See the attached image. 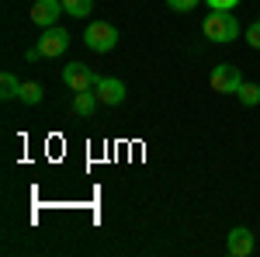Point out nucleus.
<instances>
[{"mask_svg": "<svg viewBox=\"0 0 260 257\" xmlns=\"http://www.w3.org/2000/svg\"><path fill=\"white\" fill-rule=\"evenodd\" d=\"M201 32H205V39L225 45V42L240 39V21H236L233 11H212L208 18L201 21Z\"/></svg>", "mask_w": 260, "mask_h": 257, "instance_id": "obj_1", "label": "nucleus"}, {"mask_svg": "<svg viewBox=\"0 0 260 257\" xmlns=\"http://www.w3.org/2000/svg\"><path fill=\"white\" fill-rule=\"evenodd\" d=\"M83 42H87V49H94V52H111V49L118 45V28L108 24V21H94V24H87Z\"/></svg>", "mask_w": 260, "mask_h": 257, "instance_id": "obj_2", "label": "nucleus"}, {"mask_svg": "<svg viewBox=\"0 0 260 257\" xmlns=\"http://www.w3.org/2000/svg\"><path fill=\"white\" fill-rule=\"evenodd\" d=\"M70 42H73V35H70L66 28H59V24H52V28H42V35H39L35 45L42 49L45 60H56V56H62V52L70 49Z\"/></svg>", "mask_w": 260, "mask_h": 257, "instance_id": "obj_3", "label": "nucleus"}, {"mask_svg": "<svg viewBox=\"0 0 260 257\" xmlns=\"http://www.w3.org/2000/svg\"><path fill=\"white\" fill-rule=\"evenodd\" d=\"M62 83H66L73 94H80V91H94L98 73H94L87 63H66V66H62Z\"/></svg>", "mask_w": 260, "mask_h": 257, "instance_id": "obj_4", "label": "nucleus"}, {"mask_svg": "<svg viewBox=\"0 0 260 257\" xmlns=\"http://www.w3.org/2000/svg\"><path fill=\"white\" fill-rule=\"evenodd\" d=\"M212 87H215V94H240L243 73L233 63H219V66L212 70Z\"/></svg>", "mask_w": 260, "mask_h": 257, "instance_id": "obj_5", "label": "nucleus"}, {"mask_svg": "<svg viewBox=\"0 0 260 257\" xmlns=\"http://www.w3.org/2000/svg\"><path fill=\"white\" fill-rule=\"evenodd\" d=\"M59 14H66V11H62V0H35V4H31V21H35L39 28H52Z\"/></svg>", "mask_w": 260, "mask_h": 257, "instance_id": "obj_6", "label": "nucleus"}, {"mask_svg": "<svg viewBox=\"0 0 260 257\" xmlns=\"http://www.w3.org/2000/svg\"><path fill=\"white\" fill-rule=\"evenodd\" d=\"M94 94H98V101H104V104H121V101H125V83H121L118 77H98Z\"/></svg>", "mask_w": 260, "mask_h": 257, "instance_id": "obj_7", "label": "nucleus"}, {"mask_svg": "<svg viewBox=\"0 0 260 257\" xmlns=\"http://www.w3.org/2000/svg\"><path fill=\"white\" fill-rule=\"evenodd\" d=\"M225 250H229L233 257H250V254H253V233H250L246 226H236V230H229Z\"/></svg>", "mask_w": 260, "mask_h": 257, "instance_id": "obj_8", "label": "nucleus"}, {"mask_svg": "<svg viewBox=\"0 0 260 257\" xmlns=\"http://www.w3.org/2000/svg\"><path fill=\"white\" fill-rule=\"evenodd\" d=\"M73 111H77L80 119H90V115L98 111V94H94V91H80V94H73Z\"/></svg>", "mask_w": 260, "mask_h": 257, "instance_id": "obj_9", "label": "nucleus"}, {"mask_svg": "<svg viewBox=\"0 0 260 257\" xmlns=\"http://www.w3.org/2000/svg\"><path fill=\"white\" fill-rule=\"evenodd\" d=\"M0 91H4V94H0L4 101H14V98H21V80L14 77L11 70H4V73H0Z\"/></svg>", "mask_w": 260, "mask_h": 257, "instance_id": "obj_10", "label": "nucleus"}, {"mask_svg": "<svg viewBox=\"0 0 260 257\" xmlns=\"http://www.w3.org/2000/svg\"><path fill=\"white\" fill-rule=\"evenodd\" d=\"M90 7H94V0H62V11H66L70 18H87Z\"/></svg>", "mask_w": 260, "mask_h": 257, "instance_id": "obj_11", "label": "nucleus"}, {"mask_svg": "<svg viewBox=\"0 0 260 257\" xmlns=\"http://www.w3.org/2000/svg\"><path fill=\"white\" fill-rule=\"evenodd\" d=\"M21 104H42V83H35V80L21 83Z\"/></svg>", "mask_w": 260, "mask_h": 257, "instance_id": "obj_12", "label": "nucleus"}, {"mask_svg": "<svg viewBox=\"0 0 260 257\" xmlns=\"http://www.w3.org/2000/svg\"><path fill=\"white\" fill-rule=\"evenodd\" d=\"M240 101L246 104V108L260 104V83H250V80H243V87H240Z\"/></svg>", "mask_w": 260, "mask_h": 257, "instance_id": "obj_13", "label": "nucleus"}, {"mask_svg": "<svg viewBox=\"0 0 260 257\" xmlns=\"http://www.w3.org/2000/svg\"><path fill=\"white\" fill-rule=\"evenodd\" d=\"M167 7H170V11H177V14H187V11H194V7H198V0H167Z\"/></svg>", "mask_w": 260, "mask_h": 257, "instance_id": "obj_14", "label": "nucleus"}, {"mask_svg": "<svg viewBox=\"0 0 260 257\" xmlns=\"http://www.w3.org/2000/svg\"><path fill=\"white\" fill-rule=\"evenodd\" d=\"M212 11H233V7H240L243 0H205Z\"/></svg>", "mask_w": 260, "mask_h": 257, "instance_id": "obj_15", "label": "nucleus"}, {"mask_svg": "<svg viewBox=\"0 0 260 257\" xmlns=\"http://www.w3.org/2000/svg\"><path fill=\"white\" fill-rule=\"evenodd\" d=\"M246 42H250L253 49H260V21H253V24L246 28Z\"/></svg>", "mask_w": 260, "mask_h": 257, "instance_id": "obj_16", "label": "nucleus"}, {"mask_svg": "<svg viewBox=\"0 0 260 257\" xmlns=\"http://www.w3.org/2000/svg\"><path fill=\"white\" fill-rule=\"evenodd\" d=\"M24 60H28V63H39V60H45V56H42V49H39V45H31V49L24 52Z\"/></svg>", "mask_w": 260, "mask_h": 257, "instance_id": "obj_17", "label": "nucleus"}]
</instances>
